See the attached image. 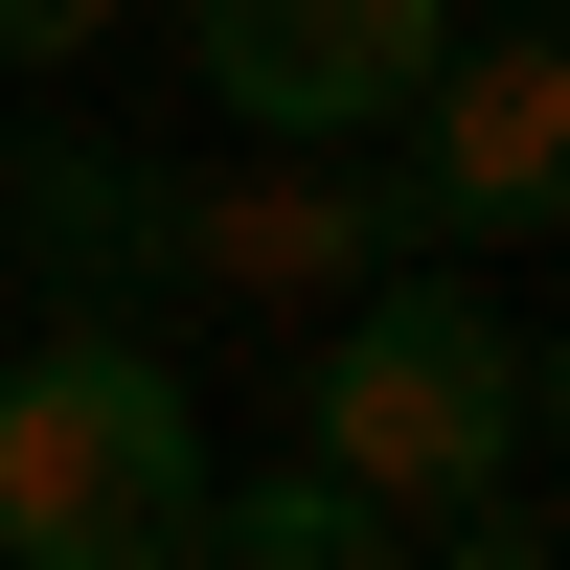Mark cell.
Masks as SVG:
<instances>
[{
	"instance_id": "6da1fadb",
	"label": "cell",
	"mask_w": 570,
	"mask_h": 570,
	"mask_svg": "<svg viewBox=\"0 0 570 570\" xmlns=\"http://www.w3.org/2000/svg\"><path fill=\"white\" fill-rule=\"evenodd\" d=\"M297 456H320V480H365L389 525H456V502L525 480V320L480 297V252H389L365 297H320Z\"/></svg>"
},
{
	"instance_id": "7a4b0ae2",
	"label": "cell",
	"mask_w": 570,
	"mask_h": 570,
	"mask_svg": "<svg viewBox=\"0 0 570 570\" xmlns=\"http://www.w3.org/2000/svg\"><path fill=\"white\" fill-rule=\"evenodd\" d=\"M206 480H228L206 389L137 320H69V343L0 365V570H183Z\"/></svg>"
},
{
	"instance_id": "3957f363",
	"label": "cell",
	"mask_w": 570,
	"mask_h": 570,
	"mask_svg": "<svg viewBox=\"0 0 570 570\" xmlns=\"http://www.w3.org/2000/svg\"><path fill=\"white\" fill-rule=\"evenodd\" d=\"M389 137H411L389 183H411L434 252H548L570 228V23H456Z\"/></svg>"
},
{
	"instance_id": "277c9868",
	"label": "cell",
	"mask_w": 570,
	"mask_h": 570,
	"mask_svg": "<svg viewBox=\"0 0 570 570\" xmlns=\"http://www.w3.org/2000/svg\"><path fill=\"white\" fill-rule=\"evenodd\" d=\"M456 0H183V69L228 137H389L434 91Z\"/></svg>"
},
{
	"instance_id": "5b68a950",
	"label": "cell",
	"mask_w": 570,
	"mask_h": 570,
	"mask_svg": "<svg viewBox=\"0 0 570 570\" xmlns=\"http://www.w3.org/2000/svg\"><path fill=\"white\" fill-rule=\"evenodd\" d=\"M389 252H434L411 228V183L365 160V137H252V183H183V297H365Z\"/></svg>"
},
{
	"instance_id": "8992f818",
	"label": "cell",
	"mask_w": 570,
	"mask_h": 570,
	"mask_svg": "<svg viewBox=\"0 0 570 570\" xmlns=\"http://www.w3.org/2000/svg\"><path fill=\"white\" fill-rule=\"evenodd\" d=\"M0 228L69 274V320L183 297V183H160V160H115V137H69V115H23V137H0Z\"/></svg>"
},
{
	"instance_id": "52a82bcc",
	"label": "cell",
	"mask_w": 570,
	"mask_h": 570,
	"mask_svg": "<svg viewBox=\"0 0 570 570\" xmlns=\"http://www.w3.org/2000/svg\"><path fill=\"white\" fill-rule=\"evenodd\" d=\"M411 525L365 480H320V456H274V480H206V525H183V570H389Z\"/></svg>"
},
{
	"instance_id": "ba28073f",
	"label": "cell",
	"mask_w": 570,
	"mask_h": 570,
	"mask_svg": "<svg viewBox=\"0 0 570 570\" xmlns=\"http://www.w3.org/2000/svg\"><path fill=\"white\" fill-rule=\"evenodd\" d=\"M389 570H570V548H548V525H502V502H456V525H434V548H389Z\"/></svg>"
},
{
	"instance_id": "9c48e42d",
	"label": "cell",
	"mask_w": 570,
	"mask_h": 570,
	"mask_svg": "<svg viewBox=\"0 0 570 570\" xmlns=\"http://www.w3.org/2000/svg\"><path fill=\"white\" fill-rule=\"evenodd\" d=\"M115 46V0H0V69H91Z\"/></svg>"
},
{
	"instance_id": "30bf717a",
	"label": "cell",
	"mask_w": 570,
	"mask_h": 570,
	"mask_svg": "<svg viewBox=\"0 0 570 570\" xmlns=\"http://www.w3.org/2000/svg\"><path fill=\"white\" fill-rule=\"evenodd\" d=\"M525 456H570V343H525Z\"/></svg>"
},
{
	"instance_id": "8fae6325",
	"label": "cell",
	"mask_w": 570,
	"mask_h": 570,
	"mask_svg": "<svg viewBox=\"0 0 570 570\" xmlns=\"http://www.w3.org/2000/svg\"><path fill=\"white\" fill-rule=\"evenodd\" d=\"M548 252H570V228H548Z\"/></svg>"
}]
</instances>
